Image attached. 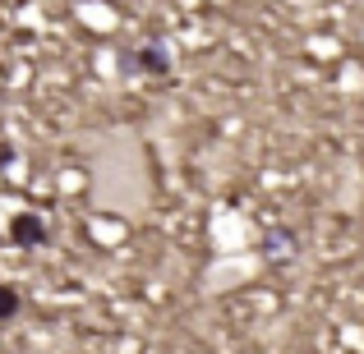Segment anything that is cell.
<instances>
[{
  "mask_svg": "<svg viewBox=\"0 0 364 354\" xmlns=\"http://www.w3.org/2000/svg\"><path fill=\"white\" fill-rule=\"evenodd\" d=\"M18 309V299H14V290H5V285H0V318H9V313Z\"/></svg>",
  "mask_w": 364,
  "mask_h": 354,
  "instance_id": "cell-2",
  "label": "cell"
},
{
  "mask_svg": "<svg viewBox=\"0 0 364 354\" xmlns=\"http://www.w3.org/2000/svg\"><path fill=\"white\" fill-rule=\"evenodd\" d=\"M14 239H18V244H37V239H42L37 216H18V221H14Z\"/></svg>",
  "mask_w": 364,
  "mask_h": 354,
  "instance_id": "cell-1",
  "label": "cell"
}]
</instances>
